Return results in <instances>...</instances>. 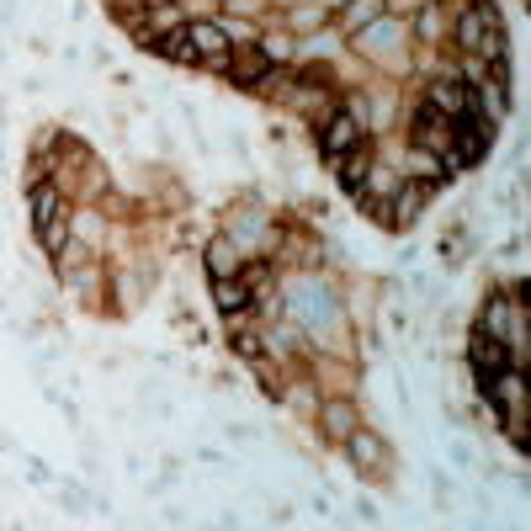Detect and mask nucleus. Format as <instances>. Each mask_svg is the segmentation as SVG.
<instances>
[{
    "label": "nucleus",
    "instance_id": "f257e3e1",
    "mask_svg": "<svg viewBox=\"0 0 531 531\" xmlns=\"http://www.w3.org/2000/svg\"><path fill=\"white\" fill-rule=\"evenodd\" d=\"M160 48L170 59H186V64H218L224 70L229 64V54H234V38L224 32V22H181V27H170L165 38H160Z\"/></svg>",
    "mask_w": 531,
    "mask_h": 531
},
{
    "label": "nucleus",
    "instance_id": "f03ea898",
    "mask_svg": "<svg viewBox=\"0 0 531 531\" xmlns=\"http://www.w3.org/2000/svg\"><path fill=\"white\" fill-rule=\"evenodd\" d=\"M362 144H367L362 117H356L351 107H330V117H324V128H319V149H324V160L340 165L351 149H362Z\"/></svg>",
    "mask_w": 531,
    "mask_h": 531
},
{
    "label": "nucleus",
    "instance_id": "7ed1b4c3",
    "mask_svg": "<svg viewBox=\"0 0 531 531\" xmlns=\"http://www.w3.org/2000/svg\"><path fill=\"white\" fill-rule=\"evenodd\" d=\"M224 70H229V80H239V85H261L271 70H277V54H261V48H245V54H239V48H234Z\"/></svg>",
    "mask_w": 531,
    "mask_h": 531
},
{
    "label": "nucleus",
    "instance_id": "20e7f679",
    "mask_svg": "<svg viewBox=\"0 0 531 531\" xmlns=\"http://www.w3.org/2000/svg\"><path fill=\"white\" fill-rule=\"evenodd\" d=\"M378 16H388L383 0H351V6L340 11V27H346V32H367L372 22H378Z\"/></svg>",
    "mask_w": 531,
    "mask_h": 531
},
{
    "label": "nucleus",
    "instance_id": "39448f33",
    "mask_svg": "<svg viewBox=\"0 0 531 531\" xmlns=\"http://www.w3.org/2000/svg\"><path fill=\"white\" fill-rule=\"evenodd\" d=\"M208 271H213V282H224L239 271V250H234V239H213L208 245Z\"/></svg>",
    "mask_w": 531,
    "mask_h": 531
}]
</instances>
